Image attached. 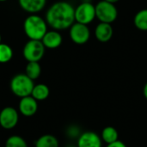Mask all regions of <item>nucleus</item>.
<instances>
[{
	"label": "nucleus",
	"instance_id": "1",
	"mask_svg": "<svg viewBox=\"0 0 147 147\" xmlns=\"http://www.w3.org/2000/svg\"><path fill=\"white\" fill-rule=\"evenodd\" d=\"M46 22L54 30H65L75 22V8L67 2H57L46 14Z\"/></svg>",
	"mask_w": 147,
	"mask_h": 147
},
{
	"label": "nucleus",
	"instance_id": "2",
	"mask_svg": "<svg viewBox=\"0 0 147 147\" xmlns=\"http://www.w3.org/2000/svg\"><path fill=\"white\" fill-rule=\"evenodd\" d=\"M25 34L29 40H41L45 34L47 32V23L40 16L32 14L28 16L23 23Z\"/></svg>",
	"mask_w": 147,
	"mask_h": 147
},
{
	"label": "nucleus",
	"instance_id": "3",
	"mask_svg": "<svg viewBox=\"0 0 147 147\" xmlns=\"http://www.w3.org/2000/svg\"><path fill=\"white\" fill-rule=\"evenodd\" d=\"M34 86V80L29 78L26 74H17L14 76L10 81V90L12 93L21 98L31 96Z\"/></svg>",
	"mask_w": 147,
	"mask_h": 147
},
{
	"label": "nucleus",
	"instance_id": "4",
	"mask_svg": "<svg viewBox=\"0 0 147 147\" xmlns=\"http://www.w3.org/2000/svg\"><path fill=\"white\" fill-rule=\"evenodd\" d=\"M95 9L96 18H97L100 22L112 24L118 17V10L115 3L102 0L95 5Z\"/></svg>",
	"mask_w": 147,
	"mask_h": 147
},
{
	"label": "nucleus",
	"instance_id": "5",
	"mask_svg": "<svg viewBox=\"0 0 147 147\" xmlns=\"http://www.w3.org/2000/svg\"><path fill=\"white\" fill-rule=\"evenodd\" d=\"M45 49L41 40H29L23 47L22 54L28 62H39L44 56Z\"/></svg>",
	"mask_w": 147,
	"mask_h": 147
},
{
	"label": "nucleus",
	"instance_id": "6",
	"mask_svg": "<svg viewBox=\"0 0 147 147\" xmlns=\"http://www.w3.org/2000/svg\"><path fill=\"white\" fill-rule=\"evenodd\" d=\"M96 18L95 5L90 2L84 1L75 8V22L88 25Z\"/></svg>",
	"mask_w": 147,
	"mask_h": 147
},
{
	"label": "nucleus",
	"instance_id": "7",
	"mask_svg": "<svg viewBox=\"0 0 147 147\" xmlns=\"http://www.w3.org/2000/svg\"><path fill=\"white\" fill-rule=\"evenodd\" d=\"M70 37L75 44L84 45L90 38V30L88 25L76 22L70 27Z\"/></svg>",
	"mask_w": 147,
	"mask_h": 147
},
{
	"label": "nucleus",
	"instance_id": "8",
	"mask_svg": "<svg viewBox=\"0 0 147 147\" xmlns=\"http://www.w3.org/2000/svg\"><path fill=\"white\" fill-rule=\"evenodd\" d=\"M19 120L18 112L12 107H6L0 112V126L6 130L14 128Z\"/></svg>",
	"mask_w": 147,
	"mask_h": 147
},
{
	"label": "nucleus",
	"instance_id": "9",
	"mask_svg": "<svg viewBox=\"0 0 147 147\" xmlns=\"http://www.w3.org/2000/svg\"><path fill=\"white\" fill-rule=\"evenodd\" d=\"M102 140L96 133L88 131L81 133L78 138L77 147H102Z\"/></svg>",
	"mask_w": 147,
	"mask_h": 147
},
{
	"label": "nucleus",
	"instance_id": "10",
	"mask_svg": "<svg viewBox=\"0 0 147 147\" xmlns=\"http://www.w3.org/2000/svg\"><path fill=\"white\" fill-rule=\"evenodd\" d=\"M38 109L37 101L31 96L22 97L19 102V111L20 113L26 116L30 117L35 115Z\"/></svg>",
	"mask_w": 147,
	"mask_h": 147
},
{
	"label": "nucleus",
	"instance_id": "11",
	"mask_svg": "<svg viewBox=\"0 0 147 147\" xmlns=\"http://www.w3.org/2000/svg\"><path fill=\"white\" fill-rule=\"evenodd\" d=\"M114 34V29L110 23L99 22L95 28V36L102 43L109 42Z\"/></svg>",
	"mask_w": 147,
	"mask_h": 147
},
{
	"label": "nucleus",
	"instance_id": "12",
	"mask_svg": "<svg viewBox=\"0 0 147 147\" xmlns=\"http://www.w3.org/2000/svg\"><path fill=\"white\" fill-rule=\"evenodd\" d=\"M63 38L62 35L58 32V30H50L47 31L43 38L41 39V42L43 43L46 48L49 49H55L60 47L62 44Z\"/></svg>",
	"mask_w": 147,
	"mask_h": 147
},
{
	"label": "nucleus",
	"instance_id": "13",
	"mask_svg": "<svg viewBox=\"0 0 147 147\" xmlns=\"http://www.w3.org/2000/svg\"><path fill=\"white\" fill-rule=\"evenodd\" d=\"M18 2L20 7L23 10L34 14L44 9L47 0H18Z\"/></svg>",
	"mask_w": 147,
	"mask_h": 147
},
{
	"label": "nucleus",
	"instance_id": "14",
	"mask_svg": "<svg viewBox=\"0 0 147 147\" xmlns=\"http://www.w3.org/2000/svg\"><path fill=\"white\" fill-rule=\"evenodd\" d=\"M101 139L102 142H104L107 145L114 143L119 140L118 131L114 127H106L102 131Z\"/></svg>",
	"mask_w": 147,
	"mask_h": 147
},
{
	"label": "nucleus",
	"instance_id": "15",
	"mask_svg": "<svg viewBox=\"0 0 147 147\" xmlns=\"http://www.w3.org/2000/svg\"><path fill=\"white\" fill-rule=\"evenodd\" d=\"M50 94V90L47 85L44 84H39L34 86L31 96H33L36 101H43L46 100Z\"/></svg>",
	"mask_w": 147,
	"mask_h": 147
},
{
	"label": "nucleus",
	"instance_id": "16",
	"mask_svg": "<svg viewBox=\"0 0 147 147\" xmlns=\"http://www.w3.org/2000/svg\"><path fill=\"white\" fill-rule=\"evenodd\" d=\"M134 24L137 29L140 31H147V9H143L135 14Z\"/></svg>",
	"mask_w": 147,
	"mask_h": 147
},
{
	"label": "nucleus",
	"instance_id": "17",
	"mask_svg": "<svg viewBox=\"0 0 147 147\" xmlns=\"http://www.w3.org/2000/svg\"><path fill=\"white\" fill-rule=\"evenodd\" d=\"M35 147H59V141L52 134H44L36 140Z\"/></svg>",
	"mask_w": 147,
	"mask_h": 147
},
{
	"label": "nucleus",
	"instance_id": "18",
	"mask_svg": "<svg viewBox=\"0 0 147 147\" xmlns=\"http://www.w3.org/2000/svg\"><path fill=\"white\" fill-rule=\"evenodd\" d=\"M41 73V67L39 62H28L26 65L25 74L32 80L37 79Z\"/></svg>",
	"mask_w": 147,
	"mask_h": 147
},
{
	"label": "nucleus",
	"instance_id": "19",
	"mask_svg": "<svg viewBox=\"0 0 147 147\" xmlns=\"http://www.w3.org/2000/svg\"><path fill=\"white\" fill-rule=\"evenodd\" d=\"M13 57L12 48L4 43H0V63L5 64L11 60Z\"/></svg>",
	"mask_w": 147,
	"mask_h": 147
},
{
	"label": "nucleus",
	"instance_id": "20",
	"mask_svg": "<svg viewBox=\"0 0 147 147\" xmlns=\"http://www.w3.org/2000/svg\"><path fill=\"white\" fill-rule=\"evenodd\" d=\"M5 147H28L26 141L18 135H13L8 138Z\"/></svg>",
	"mask_w": 147,
	"mask_h": 147
},
{
	"label": "nucleus",
	"instance_id": "21",
	"mask_svg": "<svg viewBox=\"0 0 147 147\" xmlns=\"http://www.w3.org/2000/svg\"><path fill=\"white\" fill-rule=\"evenodd\" d=\"M66 134L70 138H78L79 135L81 134L80 129L76 126H72V127H68Z\"/></svg>",
	"mask_w": 147,
	"mask_h": 147
},
{
	"label": "nucleus",
	"instance_id": "22",
	"mask_svg": "<svg viewBox=\"0 0 147 147\" xmlns=\"http://www.w3.org/2000/svg\"><path fill=\"white\" fill-rule=\"evenodd\" d=\"M106 147H127L126 146V144L125 143H123L122 141H121V140H117V141H115V142H114V143H111V144H109V145H107V146Z\"/></svg>",
	"mask_w": 147,
	"mask_h": 147
},
{
	"label": "nucleus",
	"instance_id": "23",
	"mask_svg": "<svg viewBox=\"0 0 147 147\" xmlns=\"http://www.w3.org/2000/svg\"><path fill=\"white\" fill-rule=\"evenodd\" d=\"M143 95H144L145 98L147 100V82L146 83V84L144 85V88H143Z\"/></svg>",
	"mask_w": 147,
	"mask_h": 147
},
{
	"label": "nucleus",
	"instance_id": "24",
	"mask_svg": "<svg viewBox=\"0 0 147 147\" xmlns=\"http://www.w3.org/2000/svg\"><path fill=\"white\" fill-rule=\"evenodd\" d=\"M105 1H107V2H109V3H118L120 0H105Z\"/></svg>",
	"mask_w": 147,
	"mask_h": 147
},
{
	"label": "nucleus",
	"instance_id": "25",
	"mask_svg": "<svg viewBox=\"0 0 147 147\" xmlns=\"http://www.w3.org/2000/svg\"><path fill=\"white\" fill-rule=\"evenodd\" d=\"M5 1H7V0H0V2H5Z\"/></svg>",
	"mask_w": 147,
	"mask_h": 147
},
{
	"label": "nucleus",
	"instance_id": "26",
	"mask_svg": "<svg viewBox=\"0 0 147 147\" xmlns=\"http://www.w3.org/2000/svg\"><path fill=\"white\" fill-rule=\"evenodd\" d=\"M1 40H2V37H1V34H0V43H1Z\"/></svg>",
	"mask_w": 147,
	"mask_h": 147
},
{
	"label": "nucleus",
	"instance_id": "27",
	"mask_svg": "<svg viewBox=\"0 0 147 147\" xmlns=\"http://www.w3.org/2000/svg\"><path fill=\"white\" fill-rule=\"evenodd\" d=\"M68 147H77V146H69Z\"/></svg>",
	"mask_w": 147,
	"mask_h": 147
}]
</instances>
